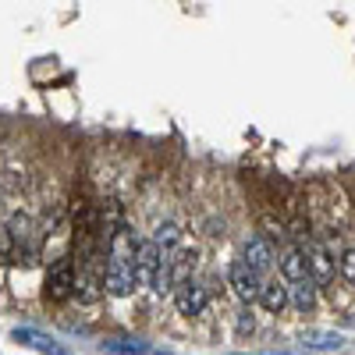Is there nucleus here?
<instances>
[{
	"label": "nucleus",
	"mask_w": 355,
	"mask_h": 355,
	"mask_svg": "<svg viewBox=\"0 0 355 355\" xmlns=\"http://www.w3.org/2000/svg\"><path fill=\"white\" fill-rule=\"evenodd\" d=\"M239 320H242V323H239V331H242V334H245V331H252V327H256V323H252V313H242V316H239Z\"/></svg>",
	"instance_id": "obj_18"
},
{
	"label": "nucleus",
	"mask_w": 355,
	"mask_h": 355,
	"mask_svg": "<svg viewBox=\"0 0 355 355\" xmlns=\"http://www.w3.org/2000/svg\"><path fill=\"white\" fill-rule=\"evenodd\" d=\"M259 302H263V309H266V313H281V309L291 302V288H288L284 281H270V284H263Z\"/></svg>",
	"instance_id": "obj_11"
},
{
	"label": "nucleus",
	"mask_w": 355,
	"mask_h": 355,
	"mask_svg": "<svg viewBox=\"0 0 355 355\" xmlns=\"http://www.w3.org/2000/svg\"><path fill=\"white\" fill-rule=\"evenodd\" d=\"M281 274H284V281H288V284L309 277V259H306V249H288V252L281 256Z\"/></svg>",
	"instance_id": "obj_10"
},
{
	"label": "nucleus",
	"mask_w": 355,
	"mask_h": 355,
	"mask_svg": "<svg viewBox=\"0 0 355 355\" xmlns=\"http://www.w3.org/2000/svg\"><path fill=\"white\" fill-rule=\"evenodd\" d=\"M164 252H167V249H164L157 239L139 242V249H135V274H139V284H150V288H153L157 270H160V263H164Z\"/></svg>",
	"instance_id": "obj_4"
},
{
	"label": "nucleus",
	"mask_w": 355,
	"mask_h": 355,
	"mask_svg": "<svg viewBox=\"0 0 355 355\" xmlns=\"http://www.w3.org/2000/svg\"><path fill=\"white\" fill-rule=\"evenodd\" d=\"M75 266L71 259H57L50 270H46V284H43V295H46V302H68L71 295H75Z\"/></svg>",
	"instance_id": "obj_3"
},
{
	"label": "nucleus",
	"mask_w": 355,
	"mask_h": 355,
	"mask_svg": "<svg viewBox=\"0 0 355 355\" xmlns=\"http://www.w3.org/2000/svg\"><path fill=\"white\" fill-rule=\"evenodd\" d=\"M242 259H245L249 266H256L259 274H263V270H270V266H274V259H277V252H274V242L266 239V234H252V239L245 242V249H242Z\"/></svg>",
	"instance_id": "obj_6"
},
{
	"label": "nucleus",
	"mask_w": 355,
	"mask_h": 355,
	"mask_svg": "<svg viewBox=\"0 0 355 355\" xmlns=\"http://www.w3.org/2000/svg\"><path fill=\"white\" fill-rule=\"evenodd\" d=\"M192 270H196V249H171V256H164V263H160V270H157V281H153V288L164 295V291H174L178 284H185L189 277H192Z\"/></svg>",
	"instance_id": "obj_2"
},
{
	"label": "nucleus",
	"mask_w": 355,
	"mask_h": 355,
	"mask_svg": "<svg viewBox=\"0 0 355 355\" xmlns=\"http://www.w3.org/2000/svg\"><path fill=\"white\" fill-rule=\"evenodd\" d=\"M306 259H309V277H313L320 288L334 281V259L327 256V249H323V245L309 242V245H306Z\"/></svg>",
	"instance_id": "obj_8"
},
{
	"label": "nucleus",
	"mask_w": 355,
	"mask_h": 355,
	"mask_svg": "<svg viewBox=\"0 0 355 355\" xmlns=\"http://www.w3.org/2000/svg\"><path fill=\"white\" fill-rule=\"evenodd\" d=\"M135 234L128 227L117 224L114 234H110V249H107V263H103V291L114 295V299H128L139 284V274H135Z\"/></svg>",
	"instance_id": "obj_1"
},
{
	"label": "nucleus",
	"mask_w": 355,
	"mask_h": 355,
	"mask_svg": "<svg viewBox=\"0 0 355 355\" xmlns=\"http://www.w3.org/2000/svg\"><path fill=\"white\" fill-rule=\"evenodd\" d=\"M18 259V242H15V234L4 227L0 231V266H11Z\"/></svg>",
	"instance_id": "obj_13"
},
{
	"label": "nucleus",
	"mask_w": 355,
	"mask_h": 355,
	"mask_svg": "<svg viewBox=\"0 0 355 355\" xmlns=\"http://www.w3.org/2000/svg\"><path fill=\"white\" fill-rule=\"evenodd\" d=\"M231 291L239 295L242 302H256L259 291H263V281H259V270H256V266H249L245 259L231 263Z\"/></svg>",
	"instance_id": "obj_5"
},
{
	"label": "nucleus",
	"mask_w": 355,
	"mask_h": 355,
	"mask_svg": "<svg viewBox=\"0 0 355 355\" xmlns=\"http://www.w3.org/2000/svg\"><path fill=\"white\" fill-rule=\"evenodd\" d=\"M103 348H107V352H153L146 341H121V338H110V341H103Z\"/></svg>",
	"instance_id": "obj_15"
},
{
	"label": "nucleus",
	"mask_w": 355,
	"mask_h": 355,
	"mask_svg": "<svg viewBox=\"0 0 355 355\" xmlns=\"http://www.w3.org/2000/svg\"><path fill=\"white\" fill-rule=\"evenodd\" d=\"M316 281L313 277H302V281H295L291 284V306L299 309V313H313V306H316Z\"/></svg>",
	"instance_id": "obj_12"
},
{
	"label": "nucleus",
	"mask_w": 355,
	"mask_h": 355,
	"mask_svg": "<svg viewBox=\"0 0 355 355\" xmlns=\"http://www.w3.org/2000/svg\"><path fill=\"white\" fill-rule=\"evenodd\" d=\"M153 239H157V242H160V245L171 252L178 242H182V231H178V224H160V227L153 231Z\"/></svg>",
	"instance_id": "obj_14"
},
{
	"label": "nucleus",
	"mask_w": 355,
	"mask_h": 355,
	"mask_svg": "<svg viewBox=\"0 0 355 355\" xmlns=\"http://www.w3.org/2000/svg\"><path fill=\"white\" fill-rule=\"evenodd\" d=\"M306 345H313V348H320V352H331V348L341 345V338H338V334H306Z\"/></svg>",
	"instance_id": "obj_16"
},
{
	"label": "nucleus",
	"mask_w": 355,
	"mask_h": 355,
	"mask_svg": "<svg viewBox=\"0 0 355 355\" xmlns=\"http://www.w3.org/2000/svg\"><path fill=\"white\" fill-rule=\"evenodd\" d=\"M171 295H174V306H178V313H182V316H199V313L206 309V291H202L196 281L178 284Z\"/></svg>",
	"instance_id": "obj_7"
},
{
	"label": "nucleus",
	"mask_w": 355,
	"mask_h": 355,
	"mask_svg": "<svg viewBox=\"0 0 355 355\" xmlns=\"http://www.w3.org/2000/svg\"><path fill=\"white\" fill-rule=\"evenodd\" d=\"M341 274L355 284V249H348V252L341 256Z\"/></svg>",
	"instance_id": "obj_17"
},
{
	"label": "nucleus",
	"mask_w": 355,
	"mask_h": 355,
	"mask_svg": "<svg viewBox=\"0 0 355 355\" xmlns=\"http://www.w3.org/2000/svg\"><path fill=\"white\" fill-rule=\"evenodd\" d=\"M11 338H15L18 345L36 348V352H53V355H61V352H64L57 338H50V334H43V331H33V327H15Z\"/></svg>",
	"instance_id": "obj_9"
}]
</instances>
